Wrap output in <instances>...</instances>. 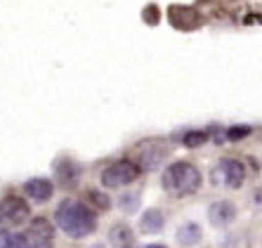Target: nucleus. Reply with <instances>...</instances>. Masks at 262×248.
Segmentation results:
<instances>
[{"instance_id": "20", "label": "nucleus", "mask_w": 262, "mask_h": 248, "mask_svg": "<svg viewBox=\"0 0 262 248\" xmlns=\"http://www.w3.org/2000/svg\"><path fill=\"white\" fill-rule=\"evenodd\" d=\"M90 248H106V246H104V243H92Z\"/></svg>"}, {"instance_id": "11", "label": "nucleus", "mask_w": 262, "mask_h": 248, "mask_svg": "<svg viewBox=\"0 0 262 248\" xmlns=\"http://www.w3.org/2000/svg\"><path fill=\"white\" fill-rule=\"evenodd\" d=\"M177 243L182 248H191V246H196V243L201 241V236H203V232H201V227L196 222H184L180 230H177Z\"/></svg>"}, {"instance_id": "6", "label": "nucleus", "mask_w": 262, "mask_h": 248, "mask_svg": "<svg viewBox=\"0 0 262 248\" xmlns=\"http://www.w3.org/2000/svg\"><path fill=\"white\" fill-rule=\"evenodd\" d=\"M215 180L229 189H238L246 180V168L238 158H222L215 168Z\"/></svg>"}, {"instance_id": "7", "label": "nucleus", "mask_w": 262, "mask_h": 248, "mask_svg": "<svg viewBox=\"0 0 262 248\" xmlns=\"http://www.w3.org/2000/svg\"><path fill=\"white\" fill-rule=\"evenodd\" d=\"M208 220L213 227H229L236 220V206L232 201H215L208 208Z\"/></svg>"}, {"instance_id": "2", "label": "nucleus", "mask_w": 262, "mask_h": 248, "mask_svg": "<svg viewBox=\"0 0 262 248\" xmlns=\"http://www.w3.org/2000/svg\"><path fill=\"white\" fill-rule=\"evenodd\" d=\"M201 187V173L189 161H177L163 173V189L170 196H189Z\"/></svg>"}, {"instance_id": "13", "label": "nucleus", "mask_w": 262, "mask_h": 248, "mask_svg": "<svg viewBox=\"0 0 262 248\" xmlns=\"http://www.w3.org/2000/svg\"><path fill=\"white\" fill-rule=\"evenodd\" d=\"M0 248H29L24 234H12L5 227H0Z\"/></svg>"}, {"instance_id": "14", "label": "nucleus", "mask_w": 262, "mask_h": 248, "mask_svg": "<svg viewBox=\"0 0 262 248\" xmlns=\"http://www.w3.org/2000/svg\"><path fill=\"white\" fill-rule=\"evenodd\" d=\"M118 206H121L123 213H128V215H133L137 208H140V194H135V192H128V194H123L121 199H118Z\"/></svg>"}, {"instance_id": "12", "label": "nucleus", "mask_w": 262, "mask_h": 248, "mask_svg": "<svg viewBox=\"0 0 262 248\" xmlns=\"http://www.w3.org/2000/svg\"><path fill=\"white\" fill-rule=\"evenodd\" d=\"M109 239H111V243L125 248V246L133 243V230H130L128 224H114L111 232H109Z\"/></svg>"}, {"instance_id": "19", "label": "nucleus", "mask_w": 262, "mask_h": 248, "mask_svg": "<svg viewBox=\"0 0 262 248\" xmlns=\"http://www.w3.org/2000/svg\"><path fill=\"white\" fill-rule=\"evenodd\" d=\"M146 248H168V246H161V243H151V246H146Z\"/></svg>"}, {"instance_id": "15", "label": "nucleus", "mask_w": 262, "mask_h": 248, "mask_svg": "<svg viewBox=\"0 0 262 248\" xmlns=\"http://www.w3.org/2000/svg\"><path fill=\"white\" fill-rule=\"evenodd\" d=\"M206 139H208L206 133L196 130V133H187V135H184V144H187V147H199V144H203Z\"/></svg>"}, {"instance_id": "18", "label": "nucleus", "mask_w": 262, "mask_h": 248, "mask_svg": "<svg viewBox=\"0 0 262 248\" xmlns=\"http://www.w3.org/2000/svg\"><path fill=\"white\" fill-rule=\"evenodd\" d=\"M253 203H255L257 208H262V187L253 192Z\"/></svg>"}, {"instance_id": "9", "label": "nucleus", "mask_w": 262, "mask_h": 248, "mask_svg": "<svg viewBox=\"0 0 262 248\" xmlns=\"http://www.w3.org/2000/svg\"><path fill=\"white\" fill-rule=\"evenodd\" d=\"M165 154H168V149H165L163 144H144L140 149V163H142V168H146V170H154V168H159L161 166V161L165 158Z\"/></svg>"}, {"instance_id": "3", "label": "nucleus", "mask_w": 262, "mask_h": 248, "mask_svg": "<svg viewBox=\"0 0 262 248\" xmlns=\"http://www.w3.org/2000/svg\"><path fill=\"white\" fill-rule=\"evenodd\" d=\"M140 177V166L135 163V161H128V158H123V161H116V163H111L109 168H104L102 173V184L106 189H118V187H125L130 182H135Z\"/></svg>"}, {"instance_id": "10", "label": "nucleus", "mask_w": 262, "mask_h": 248, "mask_svg": "<svg viewBox=\"0 0 262 248\" xmlns=\"http://www.w3.org/2000/svg\"><path fill=\"white\" fill-rule=\"evenodd\" d=\"M163 227H165V215L159 208H149L140 220V230L144 232V234H159Z\"/></svg>"}, {"instance_id": "5", "label": "nucleus", "mask_w": 262, "mask_h": 248, "mask_svg": "<svg viewBox=\"0 0 262 248\" xmlns=\"http://www.w3.org/2000/svg\"><path fill=\"white\" fill-rule=\"evenodd\" d=\"M29 248H52L55 246V227L45 218H36L24 232Z\"/></svg>"}, {"instance_id": "8", "label": "nucleus", "mask_w": 262, "mask_h": 248, "mask_svg": "<svg viewBox=\"0 0 262 248\" xmlns=\"http://www.w3.org/2000/svg\"><path fill=\"white\" fill-rule=\"evenodd\" d=\"M24 192H26V196L33 199L36 203H45V201L52 196L55 187H52V182L45 180V177H33V180H29L24 184Z\"/></svg>"}, {"instance_id": "1", "label": "nucleus", "mask_w": 262, "mask_h": 248, "mask_svg": "<svg viewBox=\"0 0 262 248\" xmlns=\"http://www.w3.org/2000/svg\"><path fill=\"white\" fill-rule=\"evenodd\" d=\"M55 220L59 224V230L71 239H83V236L92 234L97 230V215L90 206L80 203V201H61L57 206Z\"/></svg>"}, {"instance_id": "17", "label": "nucleus", "mask_w": 262, "mask_h": 248, "mask_svg": "<svg viewBox=\"0 0 262 248\" xmlns=\"http://www.w3.org/2000/svg\"><path fill=\"white\" fill-rule=\"evenodd\" d=\"M248 133H250V128H246V126H236V128H232V130L227 133V137H229V139H238V137H246Z\"/></svg>"}, {"instance_id": "4", "label": "nucleus", "mask_w": 262, "mask_h": 248, "mask_svg": "<svg viewBox=\"0 0 262 248\" xmlns=\"http://www.w3.org/2000/svg\"><path fill=\"white\" fill-rule=\"evenodd\" d=\"M31 215V208L21 196H5V199L0 201V224L3 227H19V224H24Z\"/></svg>"}, {"instance_id": "16", "label": "nucleus", "mask_w": 262, "mask_h": 248, "mask_svg": "<svg viewBox=\"0 0 262 248\" xmlns=\"http://www.w3.org/2000/svg\"><path fill=\"white\" fill-rule=\"evenodd\" d=\"M88 196H90V199L95 201V203H97V206L102 208V211H106V208L111 206V201L106 199V196H104V194H99V192H90V194H88Z\"/></svg>"}]
</instances>
